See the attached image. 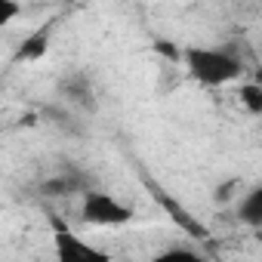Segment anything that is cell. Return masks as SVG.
Wrapping results in <instances>:
<instances>
[{
	"label": "cell",
	"mask_w": 262,
	"mask_h": 262,
	"mask_svg": "<svg viewBox=\"0 0 262 262\" xmlns=\"http://www.w3.org/2000/svg\"><path fill=\"white\" fill-rule=\"evenodd\" d=\"M53 247H56V262H111L105 250L93 247L90 241H83L80 234H74L65 225H56Z\"/></svg>",
	"instance_id": "3"
},
{
	"label": "cell",
	"mask_w": 262,
	"mask_h": 262,
	"mask_svg": "<svg viewBox=\"0 0 262 262\" xmlns=\"http://www.w3.org/2000/svg\"><path fill=\"white\" fill-rule=\"evenodd\" d=\"M241 219L247 225H262V185L253 188L244 201H241Z\"/></svg>",
	"instance_id": "5"
},
{
	"label": "cell",
	"mask_w": 262,
	"mask_h": 262,
	"mask_svg": "<svg viewBox=\"0 0 262 262\" xmlns=\"http://www.w3.org/2000/svg\"><path fill=\"white\" fill-rule=\"evenodd\" d=\"M80 216H83L90 225L117 228V225H126L129 219H133V210L123 207L117 198H111V194H105V191H86V194H83Z\"/></svg>",
	"instance_id": "2"
},
{
	"label": "cell",
	"mask_w": 262,
	"mask_h": 262,
	"mask_svg": "<svg viewBox=\"0 0 262 262\" xmlns=\"http://www.w3.org/2000/svg\"><path fill=\"white\" fill-rule=\"evenodd\" d=\"M185 65L194 80L204 86H222L241 77V59L231 50H216V47H191L185 50Z\"/></svg>",
	"instance_id": "1"
},
{
	"label": "cell",
	"mask_w": 262,
	"mask_h": 262,
	"mask_svg": "<svg viewBox=\"0 0 262 262\" xmlns=\"http://www.w3.org/2000/svg\"><path fill=\"white\" fill-rule=\"evenodd\" d=\"M241 99L250 111H262V71H259V83H247L241 90Z\"/></svg>",
	"instance_id": "6"
},
{
	"label": "cell",
	"mask_w": 262,
	"mask_h": 262,
	"mask_svg": "<svg viewBox=\"0 0 262 262\" xmlns=\"http://www.w3.org/2000/svg\"><path fill=\"white\" fill-rule=\"evenodd\" d=\"M151 262H207V259L201 253H191V250H164Z\"/></svg>",
	"instance_id": "7"
},
{
	"label": "cell",
	"mask_w": 262,
	"mask_h": 262,
	"mask_svg": "<svg viewBox=\"0 0 262 262\" xmlns=\"http://www.w3.org/2000/svg\"><path fill=\"white\" fill-rule=\"evenodd\" d=\"M158 50L164 53V56H170V59H176L179 53H176V43H158Z\"/></svg>",
	"instance_id": "9"
},
{
	"label": "cell",
	"mask_w": 262,
	"mask_h": 262,
	"mask_svg": "<svg viewBox=\"0 0 262 262\" xmlns=\"http://www.w3.org/2000/svg\"><path fill=\"white\" fill-rule=\"evenodd\" d=\"M50 50V28H37L34 34H28L19 47V59H40Z\"/></svg>",
	"instance_id": "4"
},
{
	"label": "cell",
	"mask_w": 262,
	"mask_h": 262,
	"mask_svg": "<svg viewBox=\"0 0 262 262\" xmlns=\"http://www.w3.org/2000/svg\"><path fill=\"white\" fill-rule=\"evenodd\" d=\"M16 16H19V4H13V0H0V25H10Z\"/></svg>",
	"instance_id": "8"
}]
</instances>
